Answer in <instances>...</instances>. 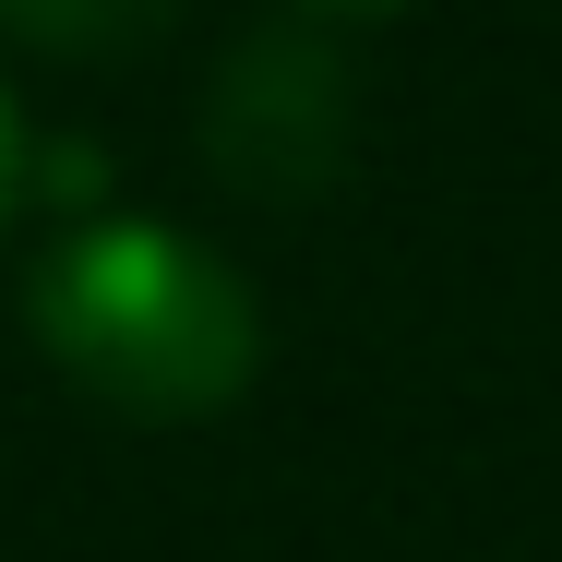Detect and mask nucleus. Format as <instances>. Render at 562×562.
<instances>
[{"label":"nucleus","instance_id":"obj_1","mask_svg":"<svg viewBox=\"0 0 562 562\" xmlns=\"http://www.w3.org/2000/svg\"><path fill=\"white\" fill-rule=\"evenodd\" d=\"M36 347L120 419H216L263 371V300L251 276L156 216L60 227L24 276Z\"/></svg>","mask_w":562,"mask_h":562},{"label":"nucleus","instance_id":"obj_2","mask_svg":"<svg viewBox=\"0 0 562 562\" xmlns=\"http://www.w3.org/2000/svg\"><path fill=\"white\" fill-rule=\"evenodd\" d=\"M204 144H216V180L263 192V204H300L324 192L347 156V72L324 36H251L204 97Z\"/></svg>","mask_w":562,"mask_h":562},{"label":"nucleus","instance_id":"obj_3","mask_svg":"<svg viewBox=\"0 0 562 562\" xmlns=\"http://www.w3.org/2000/svg\"><path fill=\"white\" fill-rule=\"evenodd\" d=\"M0 24L48 60H132L180 24V0H0Z\"/></svg>","mask_w":562,"mask_h":562},{"label":"nucleus","instance_id":"obj_4","mask_svg":"<svg viewBox=\"0 0 562 562\" xmlns=\"http://www.w3.org/2000/svg\"><path fill=\"white\" fill-rule=\"evenodd\" d=\"M24 180H36V156H24V109H12V85H0V227L24 204Z\"/></svg>","mask_w":562,"mask_h":562},{"label":"nucleus","instance_id":"obj_5","mask_svg":"<svg viewBox=\"0 0 562 562\" xmlns=\"http://www.w3.org/2000/svg\"><path fill=\"white\" fill-rule=\"evenodd\" d=\"M324 12H395V0H324Z\"/></svg>","mask_w":562,"mask_h":562}]
</instances>
